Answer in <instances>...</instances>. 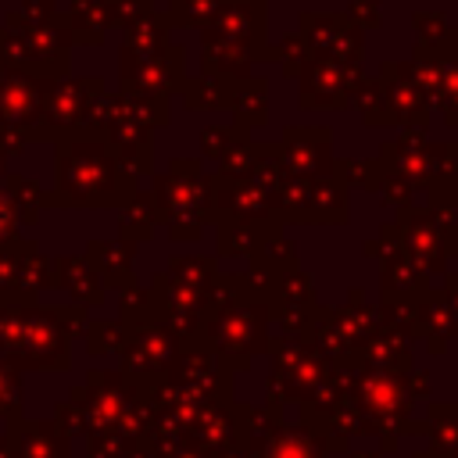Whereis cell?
<instances>
[{"label":"cell","instance_id":"obj_1","mask_svg":"<svg viewBox=\"0 0 458 458\" xmlns=\"http://www.w3.org/2000/svg\"><path fill=\"white\" fill-rule=\"evenodd\" d=\"M132 175L114 157L104 136L82 132L64 136L57 147V190L47 197L54 204H129Z\"/></svg>","mask_w":458,"mask_h":458},{"label":"cell","instance_id":"obj_2","mask_svg":"<svg viewBox=\"0 0 458 458\" xmlns=\"http://www.w3.org/2000/svg\"><path fill=\"white\" fill-rule=\"evenodd\" d=\"M0 361L11 369H64L68 333L57 308H32L29 301L0 304Z\"/></svg>","mask_w":458,"mask_h":458},{"label":"cell","instance_id":"obj_3","mask_svg":"<svg viewBox=\"0 0 458 458\" xmlns=\"http://www.w3.org/2000/svg\"><path fill=\"white\" fill-rule=\"evenodd\" d=\"M175 365V333L165 322H132L122 340V369L140 390L154 386Z\"/></svg>","mask_w":458,"mask_h":458},{"label":"cell","instance_id":"obj_4","mask_svg":"<svg viewBox=\"0 0 458 458\" xmlns=\"http://www.w3.org/2000/svg\"><path fill=\"white\" fill-rule=\"evenodd\" d=\"M268 351L276 354V376L268 379V386H276L279 397H304V401H311L326 386V379L333 372V365L311 344L283 340L279 336V340L268 344Z\"/></svg>","mask_w":458,"mask_h":458},{"label":"cell","instance_id":"obj_5","mask_svg":"<svg viewBox=\"0 0 458 458\" xmlns=\"http://www.w3.org/2000/svg\"><path fill=\"white\" fill-rule=\"evenodd\" d=\"M104 86L97 79H79V82H61L50 86L43 114L29 136H61L64 129H79L93 118V107L100 100Z\"/></svg>","mask_w":458,"mask_h":458},{"label":"cell","instance_id":"obj_6","mask_svg":"<svg viewBox=\"0 0 458 458\" xmlns=\"http://www.w3.org/2000/svg\"><path fill=\"white\" fill-rule=\"evenodd\" d=\"M47 93H50V79L0 61V122L14 125L21 136H29L43 114Z\"/></svg>","mask_w":458,"mask_h":458},{"label":"cell","instance_id":"obj_7","mask_svg":"<svg viewBox=\"0 0 458 458\" xmlns=\"http://www.w3.org/2000/svg\"><path fill=\"white\" fill-rule=\"evenodd\" d=\"M301 36L311 47V54L326 57V61H340L358 68L365 43H361V25L351 21V14H304L301 18Z\"/></svg>","mask_w":458,"mask_h":458},{"label":"cell","instance_id":"obj_8","mask_svg":"<svg viewBox=\"0 0 458 458\" xmlns=\"http://www.w3.org/2000/svg\"><path fill=\"white\" fill-rule=\"evenodd\" d=\"M358 68L340 64V61H311L301 82V104L304 107H347L354 86H358Z\"/></svg>","mask_w":458,"mask_h":458},{"label":"cell","instance_id":"obj_9","mask_svg":"<svg viewBox=\"0 0 458 458\" xmlns=\"http://www.w3.org/2000/svg\"><path fill=\"white\" fill-rule=\"evenodd\" d=\"M379 86H383L394 125H404V129H422L426 125V93H422L411 64H397V61L383 64Z\"/></svg>","mask_w":458,"mask_h":458},{"label":"cell","instance_id":"obj_10","mask_svg":"<svg viewBox=\"0 0 458 458\" xmlns=\"http://www.w3.org/2000/svg\"><path fill=\"white\" fill-rule=\"evenodd\" d=\"M279 165L286 168V175H297V179H329L333 172L329 132L290 129L279 143Z\"/></svg>","mask_w":458,"mask_h":458},{"label":"cell","instance_id":"obj_11","mask_svg":"<svg viewBox=\"0 0 458 458\" xmlns=\"http://www.w3.org/2000/svg\"><path fill=\"white\" fill-rule=\"evenodd\" d=\"M64 440L68 437L57 433V426L14 419L11 433H7V451H11V458H68Z\"/></svg>","mask_w":458,"mask_h":458},{"label":"cell","instance_id":"obj_12","mask_svg":"<svg viewBox=\"0 0 458 458\" xmlns=\"http://www.w3.org/2000/svg\"><path fill=\"white\" fill-rule=\"evenodd\" d=\"M401 229L408 233L404 243L411 250V261L422 268V272H433L444 265V240H440V229L433 222V211H404L401 215Z\"/></svg>","mask_w":458,"mask_h":458},{"label":"cell","instance_id":"obj_13","mask_svg":"<svg viewBox=\"0 0 458 458\" xmlns=\"http://www.w3.org/2000/svg\"><path fill=\"white\" fill-rule=\"evenodd\" d=\"M254 458H322V440L311 429H290V426H272L254 440Z\"/></svg>","mask_w":458,"mask_h":458},{"label":"cell","instance_id":"obj_14","mask_svg":"<svg viewBox=\"0 0 458 458\" xmlns=\"http://www.w3.org/2000/svg\"><path fill=\"white\" fill-rule=\"evenodd\" d=\"M50 268H57V276H54V283L57 286H64L79 304H100V297H104V283H100V276H97V268L86 261V258H57Z\"/></svg>","mask_w":458,"mask_h":458},{"label":"cell","instance_id":"obj_15","mask_svg":"<svg viewBox=\"0 0 458 458\" xmlns=\"http://www.w3.org/2000/svg\"><path fill=\"white\" fill-rule=\"evenodd\" d=\"M89 258H93V268L100 276V283L107 286H132V243L125 240H114V243H89Z\"/></svg>","mask_w":458,"mask_h":458},{"label":"cell","instance_id":"obj_16","mask_svg":"<svg viewBox=\"0 0 458 458\" xmlns=\"http://www.w3.org/2000/svg\"><path fill=\"white\" fill-rule=\"evenodd\" d=\"M422 286H426V276H422V268H419L404 250H397L390 261H383V290H386V293H397V297H422Z\"/></svg>","mask_w":458,"mask_h":458},{"label":"cell","instance_id":"obj_17","mask_svg":"<svg viewBox=\"0 0 458 458\" xmlns=\"http://www.w3.org/2000/svg\"><path fill=\"white\" fill-rule=\"evenodd\" d=\"M182 97H186V104H190V107H200V111H211V107H229L233 82L215 79V75H197V79L182 82Z\"/></svg>","mask_w":458,"mask_h":458},{"label":"cell","instance_id":"obj_18","mask_svg":"<svg viewBox=\"0 0 458 458\" xmlns=\"http://www.w3.org/2000/svg\"><path fill=\"white\" fill-rule=\"evenodd\" d=\"M4 186H7L4 193H7V200H11V208H14V215H18L21 222H36V211L47 204L43 190H39L32 179H21V175H11Z\"/></svg>","mask_w":458,"mask_h":458},{"label":"cell","instance_id":"obj_19","mask_svg":"<svg viewBox=\"0 0 458 458\" xmlns=\"http://www.w3.org/2000/svg\"><path fill=\"white\" fill-rule=\"evenodd\" d=\"M429 419H433L437 451L447 458H458V404H433Z\"/></svg>","mask_w":458,"mask_h":458},{"label":"cell","instance_id":"obj_20","mask_svg":"<svg viewBox=\"0 0 458 458\" xmlns=\"http://www.w3.org/2000/svg\"><path fill=\"white\" fill-rule=\"evenodd\" d=\"M437 100V107L447 114V122H458V54L440 61V72H437V86L429 93Z\"/></svg>","mask_w":458,"mask_h":458},{"label":"cell","instance_id":"obj_21","mask_svg":"<svg viewBox=\"0 0 458 458\" xmlns=\"http://www.w3.org/2000/svg\"><path fill=\"white\" fill-rule=\"evenodd\" d=\"M265 82L261 79H243V82H236L233 86V97H229V107H236V114H243V107H250L247 111V118H243V129L247 125H258L261 118H265Z\"/></svg>","mask_w":458,"mask_h":458},{"label":"cell","instance_id":"obj_22","mask_svg":"<svg viewBox=\"0 0 458 458\" xmlns=\"http://www.w3.org/2000/svg\"><path fill=\"white\" fill-rule=\"evenodd\" d=\"M154 204H150V197H143V193H132L129 197V204H125V215H122V233L129 236V243L132 240H143L150 229H154Z\"/></svg>","mask_w":458,"mask_h":458},{"label":"cell","instance_id":"obj_23","mask_svg":"<svg viewBox=\"0 0 458 458\" xmlns=\"http://www.w3.org/2000/svg\"><path fill=\"white\" fill-rule=\"evenodd\" d=\"M72 14H75V39H104V0H72Z\"/></svg>","mask_w":458,"mask_h":458},{"label":"cell","instance_id":"obj_24","mask_svg":"<svg viewBox=\"0 0 458 458\" xmlns=\"http://www.w3.org/2000/svg\"><path fill=\"white\" fill-rule=\"evenodd\" d=\"M168 11H172L168 14L172 25H204L222 11V0H172Z\"/></svg>","mask_w":458,"mask_h":458},{"label":"cell","instance_id":"obj_25","mask_svg":"<svg viewBox=\"0 0 458 458\" xmlns=\"http://www.w3.org/2000/svg\"><path fill=\"white\" fill-rule=\"evenodd\" d=\"M272 57L283 64L286 75H304L311 68V47L304 43V36H286L279 50H272Z\"/></svg>","mask_w":458,"mask_h":458},{"label":"cell","instance_id":"obj_26","mask_svg":"<svg viewBox=\"0 0 458 458\" xmlns=\"http://www.w3.org/2000/svg\"><path fill=\"white\" fill-rule=\"evenodd\" d=\"M247 140H250V136H247V129H240V125H208L204 136H200L204 150L215 154V157H225L236 143H247Z\"/></svg>","mask_w":458,"mask_h":458},{"label":"cell","instance_id":"obj_27","mask_svg":"<svg viewBox=\"0 0 458 458\" xmlns=\"http://www.w3.org/2000/svg\"><path fill=\"white\" fill-rule=\"evenodd\" d=\"M0 415L21 419V376L4 361H0Z\"/></svg>","mask_w":458,"mask_h":458},{"label":"cell","instance_id":"obj_28","mask_svg":"<svg viewBox=\"0 0 458 458\" xmlns=\"http://www.w3.org/2000/svg\"><path fill=\"white\" fill-rule=\"evenodd\" d=\"M86 333H89V351L97 354H107V351H118L122 347V340H125V329H118L114 322H93V326H86Z\"/></svg>","mask_w":458,"mask_h":458},{"label":"cell","instance_id":"obj_29","mask_svg":"<svg viewBox=\"0 0 458 458\" xmlns=\"http://www.w3.org/2000/svg\"><path fill=\"white\" fill-rule=\"evenodd\" d=\"M344 175H354L358 186L365 190H379L383 186V165L379 161H365V165H340Z\"/></svg>","mask_w":458,"mask_h":458},{"label":"cell","instance_id":"obj_30","mask_svg":"<svg viewBox=\"0 0 458 458\" xmlns=\"http://www.w3.org/2000/svg\"><path fill=\"white\" fill-rule=\"evenodd\" d=\"M14 229H18V215H14L11 200H7V193L0 190V247L14 243Z\"/></svg>","mask_w":458,"mask_h":458},{"label":"cell","instance_id":"obj_31","mask_svg":"<svg viewBox=\"0 0 458 458\" xmlns=\"http://www.w3.org/2000/svg\"><path fill=\"white\" fill-rule=\"evenodd\" d=\"M376 11H379L376 0H351V21H354V25H358V21H361V25H376V21H379Z\"/></svg>","mask_w":458,"mask_h":458},{"label":"cell","instance_id":"obj_32","mask_svg":"<svg viewBox=\"0 0 458 458\" xmlns=\"http://www.w3.org/2000/svg\"><path fill=\"white\" fill-rule=\"evenodd\" d=\"M419 458H440V454H433V451H426V454H419Z\"/></svg>","mask_w":458,"mask_h":458},{"label":"cell","instance_id":"obj_33","mask_svg":"<svg viewBox=\"0 0 458 458\" xmlns=\"http://www.w3.org/2000/svg\"><path fill=\"white\" fill-rule=\"evenodd\" d=\"M0 175H4V157H0Z\"/></svg>","mask_w":458,"mask_h":458},{"label":"cell","instance_id":"obj_34","mask_svg":"<svg viewBox=\"0 0 458 458\" xmlns=\"http://www.w3.org/2000/svg\"><path fill=\"white\" fill-rule=\"evenodd\" d=\"M25 4H39V0H25Z\"/></svg>","mask_w":458,"mask_h":458}]
</instances>
